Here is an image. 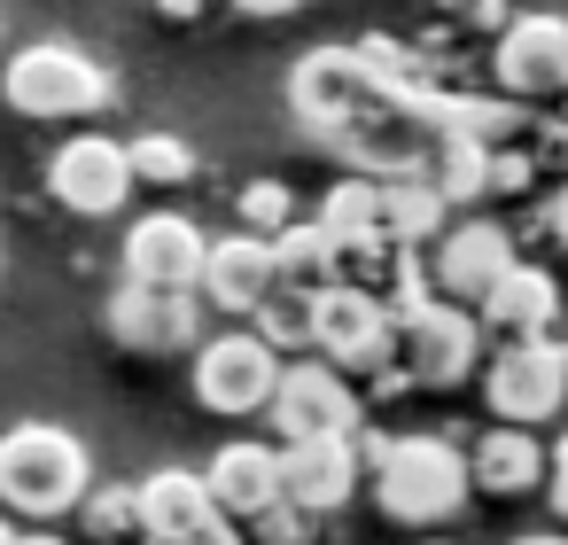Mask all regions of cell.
Instances as JSON below:
<instances>
[{
  "instance_id": "obj_1",
  "label": "cell",
  "mask_w": 568,
  "mask_h": 545,
  "mask_svg": "<svg viewBox=\"0 0 568 545\" xmlns=\"http://www.w3.org/2000/svg\"><path fill=\"white\" fill-rule=\"evenodd\" d=\"M358 452H366V498L397 529H444L475 498L467 452L444 444V436H428V428H413V436H366L358 428Z\"/></svg>"
},
{
  "instance_id": "obj_2",
  "label": "cell",
  "mask_w": 568,
  "mask_h": 545,
  "mask_svg": "<svg viewBox=\"0 0 568 545\" xmlns=\"http://www.w3.org/2000/svg\"><path fill=\"white\" fill-rule=\"evenodd\" d=\"M94 491V460L71 428L55 421H17L0 428V514L9 522H63Z\"/></svg>"
},
{
  "instance_id": "obj_3",
  "label": "cell",
  "mask_w": 568,
  "mask_h": 545,
  "mask_svg": "<svg viewBox=\"0 0 568 545\" xmlns=\"http://www.w3.org/2000/svg\"><path fill=\"white\" fill-rule=\"evenodd\" d=\"M0 102H9L17 118H40V125H71V118H102L118 102L110 71L71 48V40H32L9 55V71H0Z\"/></svg>"
},
{
  "instance_id": "obj_4",
  "label": "cell",
  "mask_w": 568,
  "mask_h": 545,
  "mask_svg": "<svg viewBox=\"0 0 568 545\" xmlns=\"http://www.w3.org/2000/svg\"><path fill=\"white\" fill-rule=\"evenodd\" d=\"M265 421H273L281 444L358 436V428H366V390H358L343 366H327V359L312 351V359H288V366H281V390H273Z\"/></svg>"
},
{
  "instance_id": "obj_5",
  "label": "cell",
  "mask_w": 568,
  "mask_h": 545,
  "mask_svg": "<svg viewBox=\"0 0 568 545\" xmlns=\"http://www.w3.org/2000/svg\"><path fill=\"white\" fill-rule=\"evenodd\" d=\"M397 366L413 390H452V382H475L483 374V320L467 304H413L397 312Z\"/></svg>"
},
{
  "instance_id": "obj_6",
  "label": "cell",
  "mask_w": 568,
  "mask_h": 545,
  "mask_svg": "<svg viewBox=\"0 0 568 545\" xmlns=\"http://www.w3.org/2000/svg\"><path fill=\"white\" fill-rule=\"evenodd\" d=\"M281 366H288V359H281L257 327L203 335V351H195V405H203V413H219V421H250V413H265V405H273Z\"/></svg>"
},
{
  "instance_id": "obj_7",
  "label": "cell",
  "mask_w": 568,
  "mask_h": 545,
  "mask_svg": "<svg viewBox=\"0 0 568 545\" xmlns=\"http://www.w3.org/2000/svg\"><path fill=\"white\" fill-rule=\"evenodd\" d=\"M483 397L506 428H545L568 413V343H498L483 359Z\"/></svg>"
},
{
  "instance_id": "obj_8",
  "label": "cell",
  "mask_w": 568,
  "mask_h": 545,
  "mask_svg": "<svg viewBox=\"0 0 568 545\" xmlns=\"http://www.w3.org/2000/svg\"><path fill=\"white\" fill-rule=\"evenodd\" d=\"M514 258H521V242H514L506 219H459V226H444V234L420 250V265H428V296L475 312V304L506 281Z\"/></svg>"
},
{
  "instance_id": "obj_9",
  "label": "cell",
  "mask_w": 568,
  "mask_h": 545,
  "mask_svg": "<svg viewBox=\"0 0 568 545\" xmlns=\"http://www.w3.org/2000/svg\"><path fill=\"white\" fill-rule=\"evenodd\" d=\"M490 87L521 110L560 102V87H568V17H514L490 48Z\"/></svg>"
},
{
  "instance_id": "obj_10",
  "label": "cell",
  "mask_w": 568,
  "mask_h": 545,
  "mask_svg": "<svg viewBox=\"0 0 568 545\" xmlns=\"http://www.w3.org/2000/svg\"><path fill=\"white\" fill-rule=\"evenodd\" d=\"M102 327H110V343H125L141 359L203 351V296L195 289H133V281H118Z\"/></svg>"
},
{
  "instance_id": "obj_11",
  "label": "cell",
  "mask_w": 568,
  "mask_h": 545,
  "mask_svg": "<svg viewBox=\"0 0 568 545\" xmlns=\"http://www.w3.org/2000/svg\"><path fill=\"white\" fill-rule=\"evenodd\" d=\"M133 491H141V537L149 545H226V537H242L219 514V498H211V483L195 467H156Z\"/></svg>"
},
{
  "instance_id": "obj_12",
  "label": "cell",
  "mask_w": 568,
  "mask_h": 545,
  "mask_svg": "<svg viewBox=\"0 0 568 545\" xmlns=\"http://www.w3.org/2000/svg\"><path fill=\"white\" fill-rule=\"evenodd\" d=\"M48 195H55L63 211H79V219L125 211V195H133V157H125V141H110V133L63 141V149L48 157Z\"/></svg>"
},
{
  "instance_id": "obj_13",
  "label": "cell",
  "mask_w": 568,
  "mask_h": 545,
  "mask_svg": "<svg viewBox=\"0 0 568 545\" xmlns=\"http://www.w3.org/2000/svg\"><path fill=\"white\" fill-rule=\"evenodd\" d=\"M320 359H327V366H343L351 382L382 374V366L397 359V320L382 312V296H366V289L335 281V289L320 296Z\"/></svg>"
},
{
  "instance_id": "obj_14",
  "label": "cell",
  "mask_w": 568,
  "mask_h": 545,
  "mask_svg": "<svg viewBox=\"0 0 568 545\" xmlns=\"http://www.w3.org/2000/svg\"><path fill=\"white\" fill-rule=\"evenodd\" d=\"M118 258H125L133 289H195L203 258H211V234L187 211H149V219H133V234H125Z\"/></svg>"
},
{
  "instance_id": "obj_15",
  "label": "cell",
  "mask_w": 568,
  "mask_h": 545,
  "mask_svg": "<svg viewBox=\"0 0 568 545\" xmlns=\"http://www.w3.org/2000/svg\"><path fill=\"white\" fill-rule=\"evenodd\" d=\"M358 483H366V452H358V436L281 444V498H288V506H304L312 522H320V514H335V506H351V498H358Z\"/></svg>"
},
{
  "instance_id": "obj_16",
  "label": "cell",
  "mask_w": 568,
  "mask_h": 545,
  "mask_svg": "<svg viewBox=\"0 0 568 545\" xmlns=\"http://www.w3.org/2000/svg\"><path fill=\"white\" fill-rule=\"evenodd\" d=\"M475 320H483V335H498V343H552V320H560V281H552V265L514 258L506 281L475 304Z\"/></svg>"
},
{
  "instance_id": "obj_17",
  "label": "cell",
  "mask_w": 568,
  "mask_h": 545,
  "mask_svg": "<svg viewBox=\"0 0 568 545\" xmlns=\"http://www.w3.org/2000/svg\"><path fill=\"white\" fill-rule=\"evenodd\" d=\"M273 289H281V273H273V242H257V234H226V242H211L203 281H195L203 312H226V320H250Z\"/></svg>"
},
{
  "instance_id": "obj_18",
  "label": "cell",
  "mask_w": 568,
  "mask_h": 545,
  "mask_svg": "<svg viewBox=\"0 0 568 545\" xmlns=\"http://www.w3.org/2000/svg\"><path fill=\"white\" fill-rule=\"evenodd\" d=\"M203 483H211V498H219V514L234 529H250L257 514L288 506L281 498V444H219L211 467H203Z\"/></svg>"
},
{
  "instance_id": "obj_19",
  "label": "cell",
  "mask_w": 568,
  "mask_h": 545,
  "mask_svg": "<svg viewBox=\"0 0 568 545\" xmlns=\"http://www.w3.org/2000/svg\"><path fill=\"white\" fill-rule=\"evenodd\" d=\"M467 475H475L483 498L545 491V444H537V428H506V421H490V428L467 444Z\"/></svg>"
},
{
  "instance_id": "obj_20",
  "label": "cell",
  "mask_w": 568,
  "mask_h": 545,
  "mask_svg": "<svg viewBox=\"0 0 568 545\" xmlns=\"http://www.w3.org/2000/svg\"><path fill=\"white\" fill-rule=\"evenodd\" d=\"M444 195L428 188V180H382V234L397 242V250H428L436 234H444Z\"/></svg>"
},
{
  "instance_id": "obj_21",
  "label": "cell",
  "mask_w": 568,
  "mask_h": 545,
  "mask_svg": "<svg viewBox=\"0 0 568 545\" xmlns=\"http://www.w3.org/2000/svg\"><path fill=\"white\" fill-rule=\"evenodd\" d=\"M250 327H257L281 359H312V351H320V296H304V289H273V296L250 312Z\"/></svg>"
},
{
  "instance_id": "obj_22",
  "label": "cell",
  "mask_w": 568,
  "mask_h": 545,
  "mask_svg": "<svg viewBox=\"0 0 568 545\" xmlns=\"http://www.w3.org/2000/svg\"><path fill=\"white\" fill-rule=\"evenodd\" d=\"M420 180H428L444 203H483V195H490V149H483V141H467V133H444Z\"/></svg>"
},
{
  "instance_id": "obj_23",
  "label": "cell",
  "mask_w": 568,
  "mask_h": 545,
  "mask_svg": "<svg viewBox=\"0 0 568 545\" xmlns=\"http://www.w3.org/2000/svg\"><path fill=\"white\" fill-rule=\"evenodd\" d=\"M273 273H281V289L327 296V289H335V242H327L312 219H296V226L273 242Z\"/></svg>"
},
{
  "instance_id": "obj_24",
  "label": "cell",
  "mask_w": 568,
  "mask_h": 545,
  "mask_svg": "<svg viewBox=\"0 0 568 545\" xmlns=\"http://www.w3.org/2000/svg\"><path fill=\"white\" fill-rule=\"evenodd\" d=\"M327 242H358V234H382V180H366V172H351V180H335L327 195H320V219H312Z\"/></svg>"
},
{
  "instance_id": "obj_25",
  "label": "cell",
  "mask_w": 568,
  "mask_h": 545,
  "mask_svg": "<svg viewBox=\"0 0 568 545\" xmlns=\"http://www.w3.org/2000/svg\"><path fill=\"white\" fill-rule=\"evenodd\" d=\"M79 529H87L94 545H149V537H141V491H133V483H94V491L79 498Z\"/></svg>"
},
{
  "instance_id": "obj_26",
  "label": "cell",
  "mask_w": 568,
  "mask_h": 545,
  "mask_svg": "<svg viewBox=\"0 0 568 545\" xmlns=\"http://www.w3.org/2000/svg\"><path fill=\"white\" fill-rule=\"evenodd\" d=\"M125 157H133V180L141 188H187L195 180V149L180 133H133Z\"/></svg>"
},
{
  "instance_id": "obj_27",
  "label": "cell",
  "mask_w": 568,
  "mask_h": 545,
  "mask_svg": "<svg viewBox=\"0 0 568 545\" xmlns=\"http://www.w3.org/2000/svg\"><path fill=\"white\" fill-rule=\"evenodd\" d=\"M234 211H242V234H257V242H281V234L304 219L288 180H250V188L234 195Z\"/></svg>"
},
{
  "instance_id": "obj_28",
  "label": "cell",
  "mask_w": 568,
  "mask_h": 545,
  "mask_svg": "<svg viewBox=\"0 0 568 545\" xmlns=\"http://www.w3.org/2000/svg\"><path fill=\"white\" fill-rule=\"evenodd\" d=\"M312 514L304 506H273V514H257L250 529H242V545H312Z\"/></svg>"
},
{
  "instance_id": "obj_29",
  "label": "cell",
  "mask_w": 568,
  "mask_h": 545,
  "mask_svg": "<svg viewBox=\"0 0 568 545\" xmlns=\"http://www.w3.org/2000/svg\"><path fill=\"white\" fill-rule=\"evenodd\" d=\"M545 498H552V514H560V529H568V428L545 444Z\"/></svg>"
},
{
  "instance_id": "obj_30",
  "label": "cell",
  "mask_w": 568,
  "mask_h": 545,
  "mask_svg": "<svg viewBox=\"0 0 568 545\" xmlns=\"http://www.w3.org/2000/svg\"><path fill=\"white\" fill-rule=\"evenodd\" d=\"M537 211H545V242L568 258V180H552V188L537 195Z\"/></svg>"
},
{
  "instance_id": "obj_31",
  "label": "cell",
  "mask_w": 568,
  "mask_h": 545,
  "mask_svg": "<svg viewBox=\"0 0 568 545\" xmlns=\"http://www.w3.org/2000/svg\"><path fill=\"white\" fill-rule=\"evenodd\" d=\"M444 17H459V24H498L506 17V0H436Z\"/></svg>"
},
{
  "instance_id": "obj_32",
  "label": "cell",
  "mask_w": 568,
  "mask_h": 545,
  "mask_svg": "<svg viewBox=\"0 0 568 545\" xmlns=\"http://www.w3.org/2000/svg\"><path fill=\"white\" fill-rule=\"evenodd\" d=\"M234 9H250V17H296L304 0H234Z\"/></svg>"
},
{
  "instance_id": "obj_33",
  "label": "cell",
  "mask_w": 568,
  "mask_h": 545,
  "mask_svg": "<svg viewBox=\"0 0 568 545\" xmlns=\"http://www.w3.org/2000/svg\"><path fill=\"white\" fill-rule=\"evenodd\" d=\"M156 9H164V17H180V24H187V17H203V0H156Z\"/></svg>"
},
{
  "instance_id": "obj_34",
  "label": "cell",
  "mask_w": 568,
  "mask_h": 545,
  "mask_svg": "<svg viewBox=\"0 0 568 545\" xmlns=\"http://www.w3.org/2000/svg\"><path fill=\"white\" fill-rule=\"evenodd\" d=\"M514 545H568V529H529V537H514Z\"/></svg>"
},
{
  "instance_id": "obj_35",
  "label": "cell",
  "mask_w": 568,
  "mask_h": 545,
  "mask_svg": "<svg viewBox=\"0 0 568 545\" xmlns=\"http://www.w3.org/2000/svg\"><path fill=\"white\" fill-rule=\"evenodd\" d=\"M17 545H63V537H55V529H24Z\"/></svg>"
},
{
  "instance_id": "obj_36",
  "label": "cell",
  "mask_w": 568,
  "mask_h": 545,
  "mask_svg": "<svg viewBox=\"0 0 568 545\" xmlns=\"http://www.w3.org/2000/svg\"><path fill=\"white\" fill-rule=\"evenodd\" d=\"M17 537H24V529H17V522H9V514H0V545H17Z\"/></svg>"
},
{
  "instance_id": "obj_37",
  "label": "cell",
  "mask_w": 568,
  "mask_h": 545,
  "mask_svg": "<svg viewBox=\"0 0 568 545\" xmlns=\"http://www.w3.org/2000/svg\"><path fill=\"white\" fill-rule=\"evenodd\" d=\"M420 545H444V537H420Z\"/></svg>"
},
{
  "instance_id": "obj_38",
  "label": "cell",
  "mask_w": 568,
  "mask_h": 545,
  "mask_svg": "<svg viewBox=\"0 0 568 545\" xmlns=\"http://www.w3.org/2000/svg\"><path fill=\"white\" fill-rule=\"evenodd\" d=\"M0 265H9V250H0Z\"/></svg>"
},
{
  "instance_id": "obj_39",
  "label": "cell",
  "mask_w": 568,
  "mask_h": 545,
  "mask_svg": "<svg viewBox=\"0 0 568 545\" xmlns=\"http://www.w3.org/2000/svg\"><path fill=\"white\" fill-rule=\"evenodd\" d=\"M226 545H242V537H226Z\"/></svg>"
}]
</instances>
